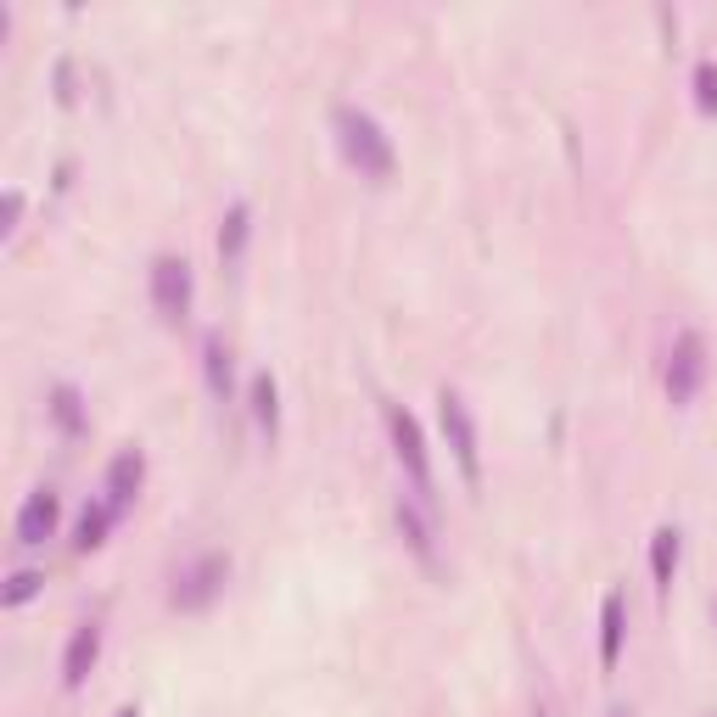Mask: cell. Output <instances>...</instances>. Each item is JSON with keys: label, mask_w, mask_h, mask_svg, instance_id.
<instances>
[{"label": "cell", "mask_w": 717, "mask_h": 717, "mask_svg": "<svg viewBox=\"0 0 717 717\" xmlns=\"http://www.w3.org/2000/svg\"><path fill=\"white\" fill-rule=\"evenodd\" d=\"M337 146L365 180H393V163H398L393 141H387V129L365 107H337Z\"/></svg>", "instance_id": "6da1fadb"}, {"label": "cell", "mask_w": 717, "mask_h": 717, "mask_svg": "<svg viewBox=\"0 0 717 717\" xmlns=\"http://www.w3.org/2000/svg\"><path fill=\"white\" fill-rule=\"evenodd\" d=\"M387 432H393V454L398 465L409 471V482H415V493H432V454H426V437H421V421L409 415L404 404H387Z\"/></svg>", "instance_id": "7a4b0ae2"}, {"label": "cell", "mask_w": 717, "mask_h": 717, "mask_svg": "<svg viewBox=\"0 0 717 717\" xmlns=\"http://www.w3.org/2000/svg\"><path fill=\"white\" fill-rule=\"evenodd\" d=\"M225 577H230V561H225V555H202V561H191L185 572H174L169 605H174V611H202V605L219 600Z\"/></svg>", "instance_id": "3957f363"}, {"label": "cell", "mask_w": 717, "mask_h": 717, "mask_svg": "<svg viewBox=\"0 0 717 717\" xmlns=\"http://www.w3.org/2000/svg\"><path fill=\"white\" fill-rule=\"evenodd\" d=\"M437 421H443V437H449L454 465L465 471V482H477V477H482V454H477V426H471V409H465V398L443 387V398H437Z\"/></svg>", "instance_id": "277c9868"}, {"label": "cell", "mask_w": 717, "mask_h": 717, "mask_svg": "<svg viewBox=\"0 0 717 717\" xmlns=\"http://www.w3.org/2000/svg\"><path fill=\"white\" fill-rule=\"evenodd\" d=\"M152 303L163 320H185L191 314V264L174 253L152 258Z\"/></svg>", "instance_id": "5b68a950"}, {"label": "cell", "mask_w": 717, "mask_h": 717, "mask_svg": "<svg viewBox=\"0 0 717 717\" xmlns=\"http://www.w3.org/2000/svg\"><path fill=\"white\" fill-rule=\"evenodd\" d=\"M701 381H706V342L695 331H684L673 342V359H667V398L689 404V398L701 393Z\"/></svg>", "instance_id": "8992f818"}, {"label": "cell", "mask_w": 717, "mask_h": 717, "mask_svg": "<svg viewBox=\"0 0 717 717\" xmlns=\"http://www.w3.org/2000/svg\"><path fill=\"white\" fill-rule=\"evenodd\" d=\"M57 516H62V499L51 488H34L17 510V544H45L57 533Z\"/></svg>", "instance_id": "52a82bcc"}, {"label": "cell", "mask_w": 717, "mask_h": 717, "mask_svg": "<svg viewBox=\"0 0 717 717\" xmlns=\"http://www.w3.org/2000/svg\"><path fill=\"white\" fill-rule=\"evenodd\" d=\"M96 656H101V622H79L68 639V656H62V684L79 689L90 678V667H96Z\"/></svg>", "instance_id": "ba28073f"}, {"label": "cell", "mask_w": 717, "mask_h": 717, "mask_svg": "<svg viewBox=\"0 0 717 717\" xmlns=\"http://www.w3.org/2000/svg\"><path fill=\"white\" fill-rule=\"evenodd\" d=\"M141 482H146V454L141 449H124L113 465H107V505L124 510L129 499L141 493Z\"/></svg>", "instance_id": "9c48e42d"}, {"label": "cell", "mask_w": 717, "mask_h": 717, "mask_svg": "<svg viewBox=\"0 0 717 717\" xmlns=\"http://www.w3.org/2000/svg\"><path fill=\"white\" fill-rule=\"evenodd\" d=\"M622 628H628V617H622V594L611 589V594H605V605H600V667H617Z\"/></svg>", "instance_id": "30bf717a"}, {"label": "cell", "mask_w": 717, "mask_h": 717, "mask_svg": "<svg viewBox=\"0 0 717 717\" xmlns=\"http://www.w3.org/2000/svg\"><path fill=\"white\" fill-rule=\"evenodd\" d=\"M673 566H678V533L673 527H656V538H650V577H656L661 600H667V589H673Z\"/></svg>", "instance_id": "8fae6325"}, {"label": "cell", "mask_w": 717, "mask_h": 717, "mask_svg": "<svg viewBox=\"0 0 717 717\" xmlns=\"http://www.w3.org/2000/svg\"><path fill=\"white\" fill-rule=\"evenodd\" d=\"M113 521H118L113 505H85V516H79V527H73V549H79V555L101 549V544H107V527H113Z\"/></svg>", "instance_id": "7c38bea8"}, {"label": "cell", "mask_w": 717, "mask_h": 717, "mask_svg": "<svg viewBox=\"0 0 717 717\" xmlns=\"http://www.w3.org/2000/svg\"><path fill=\"white\" fill-rule=\"evenodd\" d=\"M398 533H404V544L415 549V555H421L426 566L437 561V549H432V527H426V516L415 505H409V499H398Z\"/></svg>", "instance_id": "4fadbf2b"}, {"label": "cell", "mask_w": 717, "mask_h": 717, "mask_svg": "<svg viewBox=\"0 0 717 717\" xmlns=\"http://www.w3.org/2000/svg\"><path fill=\"white\" fill-rule=\"evenodd\" d=\"M253 421L264 426L269 437L281 432V393H275V376H269V370L253 376Z\"/></svg>", "instance_id": "5bb4252c"}, {"label": "cell", "mask_w": 717, "mask_h": 717, "mask_svg": "<svg viewBox=\"0 0 717 717\" xmlns=\"http://www.w3.org/2000/svg\"><path fill=\"white\" fill-rule=\"evenodd\" d=\"M51 421H57L68 437L85 432V398H79V387H68V381H62V387H51Z\"/></svg>", "instance_id": "9a60e30c"}, {"label": "cell", "mask_w": 717, "mask_h": 717, "mask_svg": "<svg viewBox=\"0 0 717 717\" xmlns=\"http://www.w3.org/2000/svg\"><path fill=\"white\" fill-rule=\"evenodd\" d=\"M247 230H253V213H247V202H236V208L225 213V225H219V258H225V264H236L241 258Z\"/></svg>", "instance_id": "2e32d148"}, {"label": "cell", "mask_w": 717, "mask_h": 717, "mask_svg": "<svg viewBox=\"0 0 717 717\" xmlns=\"http://www.w3.org/2000/svg\"><path fill=\"white\" fill-rule=\"evenodd\" d=\"M202 370H208V387L225 398V393H230V348H225L219 337L202 342Z\"/></svg>", "instance_id": "e0dca14e"}, {"label": "cell", "mask_w": 717, "mask_h": 717, "mask_svg": "<svg viewBox=\"0 0 717 717\" xmlns=\"http://www.w3.org/2000/svg\"><path fill=\"white\" fill-rule=\"evenodd\" d=\"M40 589H45V572H12V577H6V589H0V605L12 611V605L34 600Z\"/></svg>", "instance_id": "ac0fdd59"}, {"label": "cell", "mask_w": 717, "mask_h": 717, "mask_svg": "<svg viewBox=\"0 0 717 717\" xmlns=\"http://www.w3.org/2000/svg\"><path fill=\"white\" fill-rule=\"evenodd\" d=\"M695 107H701V113H717V62H701V68H695Z\"/></svg>", "instance_id": "d6986e66"}, {"label": "cell", "mask_w": 717, "mask_h": 717, "mask_svg": "<svg viewBox=\"0 0 717 717\" xmlns=\"http://www.w3.org/2000/svg\"><path fill=\"white\" fill-rule=\"evenodd\" d=\"M17 219H23V191H6L0 197V236H12Z\"/></svg>", "instance_id": "ffe728a7"}, {"label": "cell", "mask_w": 717, "mask_h": 717, "mask_svg": "<svg viewBox=\"0 0 717 717\" xmlns=\"http://www.w3.org/2000/svg\"><path fill=\"white\" fill-rule=\"evenodd\" d=\"M113 717H141V706H118V712Z\"/></svg>", "instance_id": "44dd1931"}]
</instances>
